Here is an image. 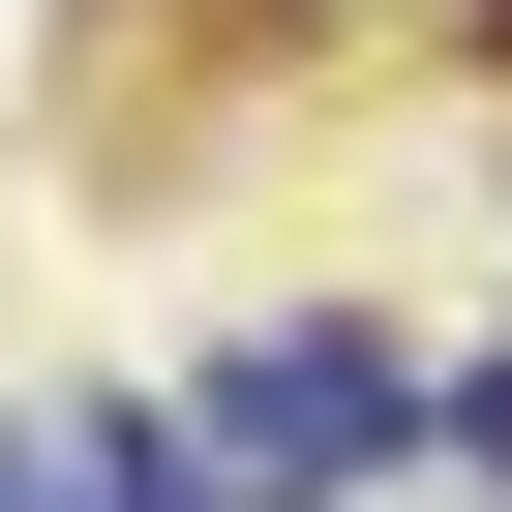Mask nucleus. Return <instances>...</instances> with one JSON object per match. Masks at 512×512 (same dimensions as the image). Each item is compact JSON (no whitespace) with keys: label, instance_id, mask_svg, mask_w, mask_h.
Instances as JSON below:
<instances>
[{"label":"nucleus","instance_id":"2","mask_svg":"<svg viewBox=\"0 0 512 512\" xmlns=\"http://www.w3.org/2000/svg\"><path fill=\"white\" fill-rule=\"evenodd\" d=\"M0 512H211L181 392H0Z\"/></svg>","mask_w":512,"mask_h":512},{"label":"nucleus","instance_id":"4","mask_svg":"<svg viewBox=\"0 0 512 512\" xmlns=\"http://www.w3.org/2000/svg\"><path fill=\"white\" fill-rule=\"evenodd\" d=\"M452 61H512V0H452Z\"/></svg>","mask_w":512,"mask_h":512},{"label":"nucleus","instance_id":"1","mask_svg":"<svg viewBox=\"0 0 512 512\" xmlns=\"http://www.w3.org/2000/svg\"><path fill=\"white\" fill-rule=\"evenodd\" d=\"M422 332L392 302H241V332H181V452H211V512H362V482H422Z\"/></svg>","mask_w":512,"mask_h":512},{"label":"nucleus","instance_id":"3","mask_svg":"<svg viewBox=\"0 0 512 512\" xmlns=\"http://www.w3.org/2000/svg\"><path fill=\"white\" fill-rule=\"evenodd\" d=\"M422 452H452V482H512V362H452V422H422Z\"/></svg>","mask_w":512,"mask_h":512}]
</instances>
